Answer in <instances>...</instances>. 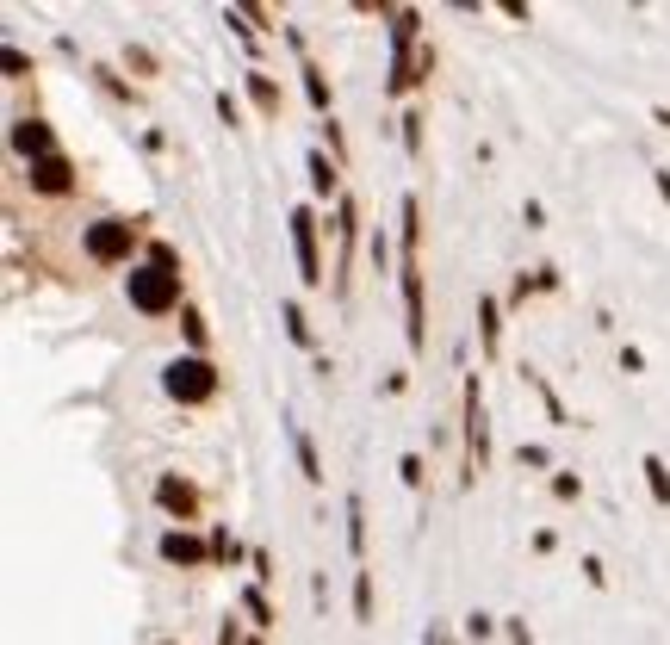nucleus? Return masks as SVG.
Here are the masks:
<instances>
[{"label": "nucleus", "instance_id": "5", "mask_svg": "<svg viewBox=\"0 0 670 645\" xmlns=\"http://www.w3.org/2000/svg\"><path fill=\"white\" fill-rule=\"evenodd\" d=\"M292 243H298V273H305V286H323V261H317V217H311V205H298V212H292Z\"/></svg>", "mask_w": 670, "mask_h": 645}, {"label": "nucleus", "instance_id": "15", "mask_svg": "<svg viewBox=\"0 0 670 645\" xmlns=\"http://www.w3.org/2000/svg\"><path fill=\"white\" fill-rule=\"evenodd\" d=\"M348 546L366 552V509H360V497H348Z\"/></svg>", "mask_w": 670, "mask_h": 645}, {"label": "nucleus", "instance_id": "18", "mask_svg": "<svg viewBox=\"0 0 670 645\" xmlns=\"http://www.w3.org/2000/svg\"><path fill=\"white\" fill-rule=\"evenodd\" d=\"M354 614H360V620H373V577H366V571L354 577Z\"/></svg>", "mask_w": 670, "mask_h": 645}, {"label": "nucleus", "instance_id": "7", "mask_svg": "<svg viewBox=\"0 0 670 645\" xmlns=\"http://www.w3.org/2000/svg\"><path fill=\"white\" fill-rule=\"evenodd\" d=\"M32 186H37V193H69V186H75L69 155H44V162H32Z\"/></svg>", "mask_w": 670, "mask_h": 645}, {"label": "nucleus", "instance_id": "20", "mask_svg": "<svg viewBox=\"0 0 670 645\" xmlns=\"http://www.w3.org/2000/svg\"><path fill=\"white\" fill-rule=\"evenodd\" d=\"M404 149H410V155H423V112H410V118H404Z\"/></svg>", "mask_w": 670, "mask_h": 645}, {"label": "nucleus", "instance_id": "1", "mask_svg": "<svg viewBox=\"0 0 670 645\" xmlns=\"http://www.w3.org/2000/svg\"><path fill=\"white\" fill-rule=\"evenodd\" d=\"M125 292H131V304H137L143 317H162V311H175V304H180V273H175V267H162V261H149V267H131Z\"/></svg>", "mask_w": 670, "mask_h": 645}, {"label": "nucleus", "instance_id": "4", "mask_svg": "<svg viewBox=\"0 0 670 645\" xmlns=\"http://www.w3.org/2000/svg\"><path fill=\"white\" fill-rule=\"evenodd\" d=\"M491 466V434H485V392L478 379H465V478Z\"/></svg>", "mask_w": 670, "mask_h": 645}, {"label": "nucleus", "instance_id": "10", "mask_svg": "<svg viewBox=\"0 0 670 645\" xmlns=\"http://www.w3.org/2000/svg\"><path fill=\"white\" fill-rule=\"evenodd\" d=\"M305 168H311V193H317V199H329V193H335V168H329V155H323V149H311V155H305Z\"/></svg>", "mask_w": 670, "mask_h": 645}, {"label": "nucleus", "instance_id": "21", "mask_svg": "<svg viewBox=\"0 0 670 645\" xmlns=\"http://www.w3.org/2000/svg\"><path fill=\"white\" fill-rule=\"evenodd\" d=\"M404 484H410V491H423V453H404Z\"/></svg>", "mask_w": 670, "mask_h": 645}, {"label": "nucleus", "instance_id": "8", "mask_svg": "<svg viewBox=\"0 0 670 645\" xmlns=\"http://www.w3.org/2000/svg\"><path fill=\"white\" fill-rule=\"evenodd\" d=\"M162 559H168V565H205V546L175 528V534H162Z\"/></svg>", "mask_w": 670, "mask_h": 645}, {"label": "nucleus", "instance_id": "2", "mask_svg": "<svg viewBox=\"0 0 670 645\" xmlns=\"http://www.w3.org/2000/svg\"><path fill=\"white\" fill-rule=\"evenodd\" d=\"M162 385H168V397H180V403H212V397H217V366H212V360H199V354L168 360Z\"/></svg>", "mask_w": 670, "mask_h": 645}, {"label": "nucleus", "instance_id": "11", "mask_svg": "<svg viewBox=\"0 0 670 645\" xmlns=\"http://www.w3.org/2000/svg\"><path fill=\"white\" fill-rule=\"evenodd\" d=\"M248 94H255V106L267 112V118H280V87H274L261 69H248Z\"/></svg>", "mask_w": 670, "mask_h": 645}, {"label": "nucleus", "instance_id": "12", "mask_svg": "<svg viewBox=\"0 0 670 645\" xmlns=\"http://www.w3.org/2000/svg\"><path fill=\"white\" fill-rule=\"evenodd\" d=\"M639 471H645V484H652V497L665 502L670 509V466L665 460H658V453H645V460H639Z\"/></svg>", "mask_w": 670, "mask_h": 645}, {"label": "nucleus", "instance_id": "13", "mask_svg": "<svg viewBox=\"0 0 670 645\" xmlns=\"http://www.w3.org/2000/svg\"><path fill=\"white\" fill-rule=\"evenodd\" d=\"M292 447H298V466H305V478L317 484V478H323V466H317V447H311V434L298 429V422H292Z\"/></svg>", "mask_w": 670, "mask_h": 645}, {"label": "nucleus", "instance_id": "16", "mask_svg": "<svg viewBox=\"0 0 670 645\" xmlns=\"http://www.w3.org/2000/svg\"><path fill=\"white\" fill-rule=\"evenodd\" d=\"M478 317H485V348L496 354V342H503V322H496V298H478Z\"/></svg>", "mask_w": 670, "mask_h": 645}, {"label": "nucleus", "instance_id": "19", "mask_svg": "<svg viewBox=\"0 0 670 645\" xmlns=\"http://www.w3.org/2000/svg\"><path fill=\"white\" fill-rule=\"evenodd\" d=\"M243 609L255 614V627H274V609H267V596H261V590H248V596H243Z\"/></svg>", "mask_w": 670, "mask_h": 645}, {"label": "nucleus", "instance_id": "22", "mask_svg": "<svg viewBox=\"0 0 670 645\" xmlns=\"http://www.w3.org/2000/svg\"><path fill=\"white\" fill-rule=\"evenodd\" d=\"M186 342H193V348H205V322H199V311H186Z\"/></svg>", "mask_w": 670, "mask_h": 645}, {"label": "nucleus", "instance_id": "23", "mask_svg": "<svg viewBox=\"0 0 670 645\" xmlns=\"http://www.w3.org/2000/svg\"><path fill=\"white\" fill-rule=\"evenodd\" d=\"M658 124H665V131H670V106H658Z\"/></svg>", "mask_w": 670, "mask_h": 645}, {"label": "nucleus", "instance_id": "3", "mask_svg": "<svg viewBox=\"0 0 670 645\" xmlns=\"http://www.w3.org/2000/svg\"><path fill=\"white\" fill-rule=\"evenodd\" d=\"M87 254L100 261V267H118V261H131L137 249V223H125V217H100V223H87Z\"/></svg>", "mask_w": 670, "mask_h": 645}, {"label": "nucleus", "instance_id": "9", "mask_svg": "<svg viewBox=\"0 0 670 645\" xmlns=\"http://www.w3.org/2000/svg\"><path fill=\"white\" fill-rule=\"evenodd\" d=\"M155 502H162V509H175V515H193V484H180V478H162V484H155Z\"/></svg>", "mask_w": 670, "mask_h": 645}, {"label": "nucleus", "instance_id": "14", "mask_svg": "<svg viewBox=\"0 0 670 645\" xmlns=\"http://www.w3.org/2000/svg\"><path fill=\"white\" fill-rule=\"evenodd\" d=\"M305 94H311V106H317V112H329V81H323L317 63H305Z\"/></svg>", "mask_w": 670, "mask_h": 645}, {"label": "nucleus", "instance_id": "6", "mask_svg": "<svg viewBox=\"0 0 670 645\" xmlns=\"http://www.w3.org/2000/svg\"><path fill=\"white\" fill-rule=\"evenodd\" d=\"M13 149L32 155V162H44V155H56V137H50L44 118H19V124H13Z\"/></svg>", "mask_w": 670, "mask_h": 645}, {"label": "nucleus", "instance_id": "17", "mask_svg": "<svg viewBox=\"0 0 670 645\" xmlns=\"http://www.w3.org/2000/svg\"><path fill=\"white\" fill-rule=\"evenodd\" d=\"M285 335H292L298 348H311V322H305V311H298V304H285Z\"/></svg>", "mask_w": 670, "mask_h": 645}]
</instances>
